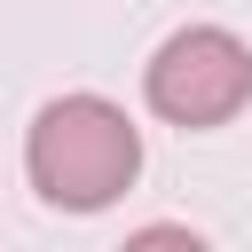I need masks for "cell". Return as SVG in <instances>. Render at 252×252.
<instances>
[{"label":"cell","mask_w":252,"mask_h":252,"mask_svg":"<svg viewBox=\"0 0 252 252\" xmlns=\"http://www.w3.org/2000/svg\"><path fill=\"white\" fill-rule=\"evenodd\" d=\"M24 173L55 213H102L142 181V126L110 94H55L24 134Z\"/></svg>","instance_id":"6da1fadb"},{"label":"cell","mask_w":252,"mask_h":252,"mask_svg":"<svg viewBox=\"0 0 252 252\" xmlns=\"http://www.w3.org/2000/svg\"><path fill=\"white\" fill-rule=\"evenodd\" d=\"M142 102L181 134H213L252 102V47L228 24H181L142 63Z\"/></svg>","instance_id":"7a4b0ae2"},{"label":"cell","mask_w":252,"mask_h":252,"mask_svg":"<svg viewBox=\"0 0 252 252\" xmlns=\"http://www.w3.org/2000/svg\"><path fill=\"white\" fill-rule=\"evenodd\" d=\"M118 252H213L197 228H181V220H150V228H134Z\"/></svg>","instance_id":"3957f363"}]
</instances>
